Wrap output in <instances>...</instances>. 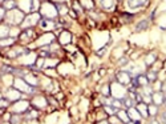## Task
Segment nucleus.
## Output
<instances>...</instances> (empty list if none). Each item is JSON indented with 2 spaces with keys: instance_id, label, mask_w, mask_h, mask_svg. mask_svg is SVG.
I'll use <instances>...</instances> for the list:
<instances>
[{
  "instance_id": "obj_1",
  "label": "nucleus",
  "mask_w": 166,
  "mask_h": 124,
  "mask_svg": "<svg viewBox=\"0 0 166 124\" xmlns=\"http://www.w3.org/2000/svg\"><path fill=\"white\" fill-rule=\"evenodd\" d=\"M126 88L125 86H122V84L120 83H114L112 87H110V95H113L117 100H124V99L126 98Z\"/></svg>"
},
{
  "instance_id": "obj_2",
  "label": "nucleus",
  "mask_w": 166,
  "mask_h": 124,
  "mask_svg": "<svg viewBox=\"0 0 166 124\" xmlns=\"http://www.w3.org/2000/svg\"><path fill=\"white\" fill-rule=\"evenodd\" d=\"M7 16H8V21L11 24H19L24 20V12L20 9H11Z\"/></svg>"
},
{
  "instance_id": "obj_3",
  "label": "nucleus",
  "mask_w": 166,
  "mask_h": 124,
  "mask_svg": "<svg viewBox=\"0 0 166 124\" xmlns=\"http://www.w3.org/2000/svg\"><path fill=\"white\" fill-rule=\"evenodd\" d=\"M41 15H43L44 17H47V19H49V17H54L56 15H57V9H56V6L52 3H44L43 6H41Z\"/></svg>"
},
{
  "instance_id": "obj_4",
  "label": "nucleus",
  "mask_w": 166,
  "mask_h": 124,
  "mask_svg": "<svg viewBox=\"0 0 166 124\" xmlns=\"http://www.w3.org/2000/svg\"><path fill=\"white\" fill-rule=\"evenodd\" d=\"M15 87H16V90H19L20 92H27V93L33 92L32 87L29 86V84H27L23 79H16V80H15Z\"/></svg>"
},
{
  "instance_id": "obj_5",
  "label": "nucleus",
  "mask_w": 166,
  "mask_h": 124,
  "mask_svg": "<svg viewBox=\"0 0 166 124\" xmlns=\"http://www.w3.org/2000/svg\"><path fill=\"white\" fill-rule=\"evenodd\" d=\"M128 115H129V119L130 120H133V121H140L141 120V113L137 111V108H134V107H130L128 110Z\"/></svg>"
},
{
  "instance_id": "obj_6",
  "label": "nucleus",
  "mask_w": 166,
  "mask_h": 124,
  "mask_svg": "<svg viewBox=\"0 0 166 124\" xmlns=\"http://www.w3.org/2000/svg\"><path fill=\"white\" fill-rule=\"evenodd\" d=\"M117 80H118V83H120V84L126 86V84H129L130 81H132V79H130L129 72H120L117 75Z\"/></svg>"
},
{
  "instance_id": "obj_7",
  "label": "nucleus",
  "mask_w": 166,
  "mask_h": 124,
  "mask_svg": "<svg viewBox=\"0 0 166 124\" xmlns=\"http://www.w3.org/2000/svg\"><path fill=\"white\" fill-rule=\"evenodd\" d=\"M163 100H165V95H163L161 91H160V92H155V93H153V95H152V101L155 104V105H157V107H158V105H162Z\"/></svg>"
},
{
  "instance_id": "obj_8",
  "label": "nucleus",
  "mask_w": 166,
  "mask_h": 124,
  "mask_svg": "<svg viewBox=\"0 0 166 124\" xmlns=\"http://www.w3.org/2000/svg\"><path fill=\"white\" fill-rule=\"evenodd\" d=\"M32 105L40 110V108H44L47 105V100L44 98H41V96H37V98H35L32 100Z\"/></svg>"
},
{
  "instance_id": "obj_9",
  "label": "nucleus",
  "mask_w": 166,
  "mask_h": 124,
  "mask_svg": "<svg viewBox=\"0 0 166 124\" xmlns=\"http://www.w3.org/2000/svg\"><path fill=\"white\" fill-rule=\"evenodd\" d=\"M40 17L39 14H32V16H28L27 17V21L23 23V27H28V26H35L37 23V19Z\"/></svg>"
},
{
  "instance_id": "obj_10",
  "label": "nucleus",
  "mask_w": 166,
  "mask_h": 124,
  "mask_svg": "<svg viewBox=\"0 0 166 124\" xmlns=\"http://www.w3.org/2000/svg\"><path fill=\"white\" fill-rule=\"evenodd\" d=\"M20 96H21V92L19 90H9L8 93H7V99L13 101H17L20 99Z\"/></svg>"
},
{
  "instance_id": "obj_11",
  "label": "nucleus",
  "mask_w": 166,
  "mask_h": 124,
  "mask_svg": "<svg viewBox=\"0 0 166 124\" xmlns=\"http://www.w3.org/2000/svg\"><path fill=\"white\" fill-rule=\"evenodd\" d=\"M137 111L141 113L142 118H149V112H148V105L145 103H138L137 104Z\"/></svg>"
},
{
  "instance_id": "obj_12",
  "label": "nucleus",
  "mask_w": 166,
  "mask_h": 124,
  "mask_svg": "<svg viewBox=\"0 0 166 124\" xmlns=\"http://www.w3.org/2000/svg\"><path fill=\"white\" fill-rule=\"evenodd\" d=\"M19 6H20V9H23V12H28L31 11L32 0H19Z\"/></svg>"
},
{
  "instance_id": "obj_13",
  "label": "nucleus",
  "mask_w": 166,
  "mask_h": 124,
  "mask_svg": "<svg viewBox=\"0 0 166 124\" xmlns=\"http://www.w3.org/2000/svg\"><path fill=\"white\" fill-rule=\"evenodd\" d=\"M114 4H116V0H101L102 8L108 9V11H112V9L114 8Z\"/></svg>"
},
{
  "instance_id": "obj_14",
  "label": "nucleus",
  "mask_w": 166,
  "mask_h": 124,
  "mask_svg": "<svg viewBox=\"0 0 166 124\" xmlns=\"http://www.w3.org/2000/svg\"><path fill=\"white\" fill-rule=\"evenodd\" d=\"M71 43V33L66 31H63V33L60 35V44L65 46V44H69Z\"/></svg>"
},
{
  "instance_id": "obj_15",
  "label": "nucleus",
  "mask_w": 166,
  "mask_h": 124,
  "mask_svg": "<svg viewBox=\"0 0 166 124\" xmlns=\"http://www.w3.org/2000/svg\"><path fill=\"white\" fill-rule=\"evenodd\" d=\"M117 116H118V119H120L122 123H129V121H130L128 112H126V111H124V110H118L117 111Z\"/></svg>"
},
{
  "instance_id": "obj_16",
  "label": "nucleus",
  "mask_w": 166,
  "mask_h": 124,
  "mask_svg": "<svg viewBox=\"0 0 166 124\" xmlns=\"http://www.w3.org/2000/svg\"><path fill=\"white\" fill-rule=\"evenodd\" d=\"M136 80H137L138 87H146L149 84V79L146 78L145 75H138L137 78H136Z\"/></svg>"
},
{
  "instance_id": "obj_17",
  "label": "nucleus",
  "mask_w": 166,
  "mask_h": 124,
  "mask_svg": "<svg viewBox=\"0 0 166 124\" xmlns=\"http://www.w3.org/2000/svg\"><path fill=\"white\" fill-rule=\"evenodd\" d=\"M146 3V0H128V6L130 8H137V7H141Z\"/></svg>"
},
{
  "instance_id": "obj_18",
  "label": "nucleus",
  "mask_w": 166,
  "mask_h": 124,
  "mask_svg": "<svg viewBox=\"0 0 166 124\" xmlns=\"http://www.w3.org/2000/svg\"><path fill=\"white\" fill-rule=\"evenodd\" d=\"M27 108H28V103H27V101H20V103L17 101V103L15 104L13 110L17 111V112H19V111H20V112H23V111H25Z\"/></svg>"
},
{
  "instance_id": "obj_19",
  "label": "nucleus",
  "mask_w": 166,
  "mask_h": 124,
  "mask_svg": "<svg viewBox=\"0 0 166 124\" xmlns=\"http://www.w3.org/2000/svg\"><path fill=\"white\" fill-rule=\"evenodd\" d=\"M40 26H41V28L43 29H45V31H48V29H51V28H53V21L52 20H48V19H43L41 20V23H40Z\"/></svg>"
},
{
  "instance_id": "obj_20",
  "label": "nucleus",
  "mask_w": 166,
  "mask_h": 124,
  "mask_svg": "<svg viewBox=\"0 0 166 124\" xmlns=\"http://www.w3.org/2000/svg\"><path fill=\"white\" fill-rule=\"evenodd\" d=\"M148 27H149V21H148V20H141L140 23H138L137 26H136V31H137V32L145 31V29L148 28Z\"/></svg>"
},
{
  "instance_id": "obj_21",
  "label": "nucleus",
  "mask_w": 166,
  "mask_h": 124,
  "mask_svg": "<svg viewBox=\"0 0 166 124\" xmlns=\"http://www.w3.org/2000/svg\"><path fill=\"white\" fill-rule=\"evenodd\" d=\"M9 35V28L7 26H0V39H4Z\"/></svg>"
},
{
  "instance_id": "obj_22",
  "label": "nucleus",
  "mask_w": 166,
  "mask_h": 124,
  "mask_svg": "<svg viewBox=\"0 0 166 124\" xmlns=\"http://www.w3.org/2000/svg\"><path fill=\"white\" fill-rule=\"evenodd\" d=\"M155 58H157V55H155L154 52L149 53V55L146 56V66H152V64L155 61Z\"/></svg>"
},
{
  "instance_id": "obj_23",
  "label": "nucleus",
  "mask_w": 166,
  "mask_h": 124,
  "mask_svg": "<svg viewBox=\"0 0 166 124\" xmlns=\"http://www.w3.org/2000/svg\"><path fill=\"white\" fill-rule=\"evenodd\" d=\"M13 38H4V39H0V46L1 47H6V46H11V44H13Z\"/></svg>"
},
{
  "instance_id": "obj_24",
  "label": "nucleus",
  "mask_w": 166,
  "mask_h": 124,
  "mask_svg": "<svg viewBox=\"0 0 166 124\" xmlns=\"http://www.w3.org/2000/svg\"><path fill=\"white\" fill-rule=\"evenodd\" d=\"M81 4H83V7L86 9H92L95 7V3H93L92 0H81Z\"/></svg>"
},
{
  "instance_id": "obj_25",
  "label": "nucleus",
  "mask_w": 166,
  "mask_h": 124,
  "mask_svg": "<svg viewBox=\"0 0 166 124\" xmlns=\"http://www.w3.org/2000/svg\"><path fill=\"white\" fill-rule=\"evenodd\" d=\"M56 8H59V14H61V15H65L66 12H68V8H66V6L65 4H57L56 6Z\"/></svg>"
},
{
  "instance_id": "obj_26",
  "label": "nucleus",
  "mask_w": 166,
  "mask_h": 124,
  "mask_svg": "<svg viewBox=\"0 0 166 124\" xmlns=\"http://www.w3.org/2000/svg\"><path fill=\"white\" fill-rule=\"evenodd\" d=\"M32 35H33V32L31 31V29H28V31H24L23 33L20 35V38L23 39V40H27V39H29V38H32Z\"/></svg>"
},
{
  "instance_id": "obj_27",
  "label": "nucleus",
  "mask_w": 166,
  "mask_h": 124,
  "mask_svg": "<svg viewBox=\"0 0 166 124\" xmlns=\"http://www.w3.org/2000/svg\"><path fill=\"white\" fill-rule=\"evenodd\" d=\"M158 107L157 105H148V112H149V116H154L157 113Z\"/></svg>"
},
{
  "instance_id": "obj_28",
  "label": "nucleus",
  "mask_w": 166,
  "mask_h": 124,
  "mask_svg": "<svg viewBox=\"0 0 166 124\" xmlns=\"http://www.w3.org/2000/svg\"><path fill=\"white\" fill-rule=\"evenodd\" d=\"M25 79H27V81L29 83V86H37V80H36V78H35V76H29V75H27V76H25Z\"/></svg>"
},
{
  "instance_id": "obj_29",
  "label": "nucleus",
  "mask_w": 166,
  "mask_h": 124,
  "mask_svg": "<svg viewBox=\"0 0 166 124\" xmlns=\"http://www.w3.org/2000/svg\"><path fill=\"white\" fill-rule=\"evenodd\" d=\"M4 7H6V8H9V9H13L15 8V1L7 0V1H4Z\"/></svg>"
},
{
  "instance_id": "obj_30",
  "label": "nucleus",
  "mask_w": 166,
  "mask_h": 124,
  "mask_svg": "<svg viewBox=\"0 0 166 124\" xmlns=\"http://www.w3.org/2000/svg\"><path fill=\"white\" fill-rule=\"evenodd\" d=\"M39 9V0H32V6H31V11H37Z\"/></svg>"
},
{
  "instance_id": "obj_31",
  "label": "nucleus",
  "mask_w": 166,
  "mask_h": 124,
  "mask_svg": "<svg viewBox=\"0 0 166 124\" xmlns=\"http://www.w3.org/2000/svg\"><path fill=\"white\" fill-rule=\"evenodd\" d=\"M105 111L109 113V115H113V113H116V108L114 107L112 108V105H105Z\"/></svg>"
},
{
  "instance_id": "obj_32",
  "label": "nucleus",
  "mask_w": 166,
  "mask_h": 124,
  "mask_svg": "<svg viewBox=\"0 0 166 124\" xmlns=\"http://www.w3.org/2000/svg\"><path fill=\"white\" fill-rule=\"evenodd\" d=\"M146 78L149 79L150 81H155V79H157V75H155L154 72H149L148 75H146Z\"/></svg>"
},
{
  "instance_id": "obj_33",
  "label": "nucleus",
  "mask_w": 166,
  "mask_h": 124,
  "mask_svg": "<svg viewBox=\"0 0 166 124\" xmlns=\"http://www.w3.org/2000/svg\"><path fill=\"white\" fill-rule=\"evenodd\" d=\"M102 93L105 96H110V87H109V86L104 87V88H102Z\"/></svg>"
},
{
  "instance_id": "obj_34",
  "label": "nucleus",
  "mask_w": 166,
  "mask_h": 124,
  "mask_svg": "<svg viewBox=\"0 0 166 124\" xmlns=\"http://www.w3.org/2000/svg\"><path fill=\"white\" fill-rule=\"evenodd\" d=\"M109 121H110V123H113V124H121V123H122L120 119L114 118V116H110V120H109Z\"/></svg>"
},
{
  "instance_id": "obj_35",
  "label": "nucleus",
  "mask_w": 166,
  "mask_h": 124,
  "mask_svg": "<svg viewBox=\"0 0 166 124\" xmlns=\"http://www.w3.org/2000/svg\"><path fill=\"white\" fill-rule=\"evenodd\" d=\"M8 105V100L3 99V100H0V108H6Z\"/></svg>"
},
{
  "instance_id": "obj_36",
  "label": "nucleus",
  "mask_w": 166,
  "mask_h": 124,
  "mask_svg": "<svg viewBox=\"0 0 166 124\" xmlns=\"http://www.w3.org/2000/svg\"><path fill=\"white\" fill-rule=\"evenodd\" d=\"M122 17L125 19V21H130V19H132L133 16H132V15H129V14H124Z\"/></svg>"
},
{
  "instance_id": "obj_37",
  "label": "nucleus",
  "mask_w": 166,
  "mask_h": 124,
  "mask_svg": "<svg viewBox=\"0 0 166 124\" xmlns=\"http://www.w3.org/2000/svg\"><path fill=\"white\" fill-rule=\"evenodd\" d=\"M19 119H20L19 115H13V118H12V124H16L17 121H19Z\"/></svg>"
},
{
  "instance_id": "obj_38",
  "label": "nucleus",
  "mask_w": 166,
  "mask_h": 124,
  "mask_svg": "<svg viewBox=\"0 0 166 124\" xmlns=\"http://www.w3.org/2000/svg\"><path fill=\"white\" fill-rule=\"evenodd\" d=\"M4 16H6V11H4V8H0V20H3Z\"/></svg>"
},
{
  "instance_id": "obj_39",
  "label": "nucleus",
  "mask_w": 166,
  "mask_h": 124,
  "mask_svg": "<svg viewBox=\"0 0 166 124\" xmlns=\"http://www.w3.org/2000/svg\"><path fill=\"white\" fill-rule=\"evenodd\" d=\"M44 61H45L44 59H37V61H36V63H37L39 67H41V66H44Z\"/></svg>"
},
{
  "instance_id": "obj_40",
  "label": "nucleus",
  "mask_w": 166,
  "mask_h": 124,
  "mask_svg": "<svg viewBox=\"0 0 166 124\" xmlns=\"http://www.w3.org/2000/svg\"><path fill=\"white\" fill-rule=\"evenodd\" d=\"M161 120H162L163 123L166 124V112H165V113H162V116H161Z\"/></svg>"
},
{
  "instance_id": "obj_41",
  "label": "nucleus",
  "mask_w": 166,
  "mask_h": 124,
  "mask_svg": "<svg viewBox=\"0 0 166 124\" xmlns=\"http://www.w3.org/2000/svg\"><path fill=\"white\" fill-rule=\"evenodd\" d=\"M105 51H106V49H101V51H98V52H97V55H98V56H102V55H104V52H105Z\"/></svg>"
},
{
  "instance_id": "obj_42",
  "label": "nucleus",
  "mask_w": 166,
  "mask_h": 124,
  "mask_svg": "<svg viewBox=\"0 0 166 124\" xmlns=\"http://www.w3.org/2000/svg\"><path fill=\"white\" fill-rule=\"evenodd\" d=\"M69 14H71V16H73V17H76V16H77L75 11H69Z\"/></svg>"
},
{
  "instance_id": "obj_43",
  "label": "nucleus",
  "mask_w": 166,
  "mask_h": 124,
  "mask_svg": "<svg viewBox=\"0 0 166 124\" xmlns=\"http://www.w3.org/2000/svg\"><path fill=\"white\" fill-rule=\"evenodd\" d=\"M161 91H163V92L166 93V83H165V84H162V90H161Z\"/></svg>"
},
{
  "instance_id": "obj_44",
  "label": "nucleus",
  "mask_w": 166,
  "mask_h": 124,
  "mask_svg": "<svg viewBox=\"0 0 166 124\" xmlns=\"http://www.w3.org/2000/svg\"><path fill=\"white\" fill-rule=\"evenodd\" d=\"M125 61H128V60H126V59H121V60H120V64H122V66H124V64H125Z\"/></svg>"
},
{
  "instance_id": "obj_45",
  "label": "nucleus",
  "mask_w": 166,
  "mask_h": 124,
  "mask_svg": "<svg viewBox=\"0 0 166 124\" xmlns=\"http://www.w3.org/2000/svg\"><path fill=\"white\" fill-rule=\"evenodd\" d=\"M98 124H109V121H106V120H104V121H100Z\"/></svg>"
},
{
  "instance_id": "obj_46",
  "label": "nucleus",
  "mask_w": 166,
  "mask_h": 124,
  "mask_svg": "<svg viewBox=\"0 0 166 124\" xmlns=\"http://www.w3.org/2000/svg\"><path fill=\"white\" fill-rule=\"evenodd\" d=\"M150 124H160V123H158L157 120H153V121H152V123H150Z\"/></svg>"
},
{
  "instance_id": "obj_47",
  "label": "nucleus",
  "mask_w": 166,
  "mask_h": 124,
  "mask_svg": "<svg viewBox=\"0 0 166 124\" xmlns=\"http://www.w3.org/2000/svg\"><path fill=\"white\" fill-rule=\"evenodd\" d=\"M163 104H165V105H166V98H165V100H163Z\"/></svg>"
},
{
  "instance_id": "obj_48",
  "label": "nucleus",
  "mask_w": 166,
  "mask_h": 124,
  "mask_svg": "<svg viewBox=\"0 0 166 124\" xmlns=\"http://www.w3.org/2000/svg\"><path fill=\"white\" fill-rule=\"evenodd\" d=\"M128 124H136V123H130V121H129V123Z\"/></svg>"
},
{
  "instance_id": "obj_49",
  "label": "nucleus",
  "mask_w": 166,
  "mask_h": 124,
  "mask_svg": "<svg viewBox=\"0 0 166 124\" xmlns=\"http://www.w3.org/2000/svg\"><path fill=\"white\" fill-rule=\"evenodd\" d=\"M0 1H4V0H0Z\"/></svg>"
}]
</instances>
